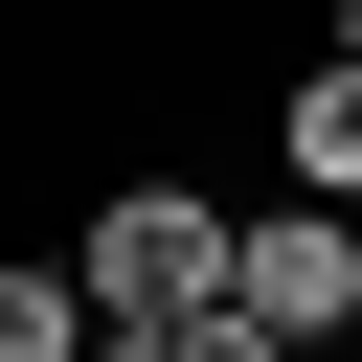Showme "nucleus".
<instances>
[{
	"label": "nucleus",
	"instance_id": "obj_1",
	"mask_svg": "<svg viewBox=\"0 0 362 362\" xmlns=\"http://www.w3.org/2000/svg\"><path fill=\"white\" fill-rule=\"evenodd\" d=\"M68 294H90V317H181V294H226V204L136 158V181L68 226Z\"/></svg>",
	"mask_w": 362,
	"mask_h": 362
},
{
	"label": "nucleus",
	"instance_id": "obj_2",
	"mask_svg": "<svg viewBox=\"0 0 362 362\" xmlns=\"http://www.w3.org/2000/svg\"><path fill=\"white\" fill-rule=\"evenodd\" d=\"M226 294L317 362V339H362V204H317V181H272V204H226Z\"/></svg>",
	"mask_w": 362,
	"mask_h": 362
},
{
	"label": "nucleus",
	"instance_id": "obj_3",
	"mask_svg": "<svg viewBox=\"0 0 362 362\" xmlns=\"http://www.w3.org/2000/svg\"><path fill=\"white\" fill-rule=\"evenodd\" d=\"M272 181H317V204H362V68L317 45L294 90H272Z\"/></svg>",
	"mask_w": 362,
	"mask_h": 362
},
{
	"label": "nucleus",
	"instance_id": "obj_4",
	"mask_svg": "<svg viewBox=\"0 0 362 362\" xmlns=\"http://www.w3.org/2000/svg\"><path fill=\"white\" fill-rule=\"evenodd\" d=\"M0 362H90V294H68V249H0Z\"/></svg>",
	"mask_w": 362,
	"mask_h": 362
},
{
	"label": "nucleus",
	"instance_id": "obj_5",
	"mask_svg": "<svg viewBox=\"0 0 362 362\" xmlns=\"http://www.w3.org/2000/svg\"><path fill=\"white\" fill-rule=\"evenodd\" d=\"M158 362H294V339H272L249 294H181V317H158Z\"/></svg>",
	"mask_w": 362,
	"mask_h": 362
},
{
	"label": "nucleus",
	"instance_id": "obj_6",
	"mask_svg": "<svg viewBox=\"0 0 362 362\" xmlns=\"http://www.w3.org/2000/svg\"><path fill=\"white\" fill-rule=\"evenodd\" d=\"M339 68H362V0H339Z\"/></svg>",
	"mask_w": 362,
	"mask_h": 362
}]
</instances>
